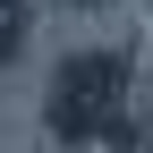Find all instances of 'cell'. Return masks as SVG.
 <instances>
[{
    "mask_svg": "<svg viewBox=\"0 0 153 153\" xmlns=\"http://www.w3.org/2000/svg\"><path fill=\"white\" fill-rule=\"evenodd\" d=\"M119 85H128V68H119V60H76V68H68V119L85 128L94 111L119 102Z\"/></svg>",
    "mask_w": 153,
    "mask_h": 153,
    "instance_id": "6da1fadb",
    "label": "cell"
},
{
    "mask_svg": "<svg viewBox=\"0 0 153 153\" xmlns=\"http://www.w3.org/2000/svg\"><path fill=\"white\" fill-rule=\"evenodd\" d=\"M17 26H26V17H17V0H0V60L17 51Z\"/></svg>",
    "mask_w": 153,
    "mask_h": 153,
    "instance_id": "7a4b0ae2",
    "label": "cell"
}]
</instances>
